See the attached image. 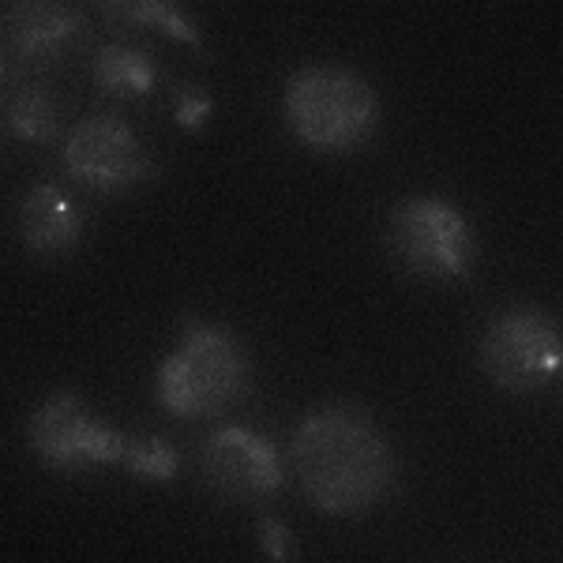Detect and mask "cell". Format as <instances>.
<instances>
[{
  "mask_svg": "<svg viewBox=\"0 0 563 563\" xmlns=\"http://www.w3.org/2000/svg\"><path fill=\"white\" fill-rule=\"evenodd\" d=\"M289 455L308 504L339 519H353L384 504L398 477L387 432L365 406L353 402H327L305 413Z\"/></svg>",
  "mask_w": 563,
  "mask_h": 563,
  "instance_id": "6da1fadb",
  "label": "cell"
},
{
  "mask_svg": "<svg viewBox=\"0 0 563 563\" xmlns=\"http://www.w3.org/2000/svg\"><path fill=\"white\" fill-rule=\"evenodd\" d=\"M252 390V353L222 323L188 320L177 346L162 357L154 395L180 421H211L241 406Z\"/></svg>",
  "mask_w": 563,
  "mask_h": 563,
  "instance_id": "7a4b0ae2",
  "label": "cell"
},
{
  "mask_svg": "<svg viewBox=\"0 0 563 563\" xmlns=\"http://www.w3.org/2000/svg\"><path fill=\"white\" fill-rule=\"evenodd\" d=\"M286 129L320 154L361 151L379 129V95L361 71L305 65L282 87Z\"/></svg>",
  "mask_w": 563,
  "mask_h": 563,
  "instance_id": "3957f363",
  "label": "cell"
},
{
  "mask_svg": "<svg viewBox=\"0 0 563 563\" xmlns=\"http://www.w3.org/2000/svg\"><path fill=\"white\" fill-rule=\"evenodd\" d=\"M387 249L402 271L429 282H462L477 267L474 225L443 196H406L387 214Z\"/></svg>",
  "mask_w": 563,
  "mask_h": 563,
  "instance_id": "277c9868",
  "label": "cell"
},
{
  "mask_svg": "<svg viewBox=\"0 0 563 563\" xmlns=\"http://www.w3.org/2000/svg\"><path fill=\"white\" fill-rule=\"evenodd\" d=\"M477 365L511 395L556 384L563 376V323L538 305L504 308L481 334Z\"/></svg>",
  "mask_w": 563,
  "mask_h": 563,
  "instance_id": "5b68a950",
  "label": "cell"
},
{
  "mask_svg": "<svg viewBox=\"0 0 563 563\" xmlns=\"http://www.w3.org/2000/svg\"><path fill=\"white\" fill-rule=\"evenodd\" d=\"M26 448L53 474H87L124 462L129 435L102 421L76 390H53L26 417Z\"/></svg>",
  "mask_w": 563,
  "mask_h": 563,
  "instance_id": "8992f818",
  "label": "cell"
},
{
  "mask_svg": "<svg viewBox=\"0 0 563 563\" xmlns=\"http://www.w3.org/2000/svg\"><path fill=\"white\" fill-rule=\"evenodd\" d=\"M65 169L95 192H129L158 174L140 132L117 113L84 117L60 147Z\"/></svg>",
  "mask_w": 563,
  "mask_h": 563,
  "instance_id": "52a82bcc",
  "label": "cell"
},
{
  "mask_svg": "<svg viewBox=\"0 0 563 563\" xmlns=\"http://www.w3.org/2000/svg\"><path fill=\"white\" fill-rule=\"evenodd\" d=\"M199 470L211 493L233 504H260L286 485V462L271 435L249 424H225L199 448Z\"/></svg>",
  "mask_w": 563,
  "mask_h": 563,
  "instance_id": "ba28073f",
  "label": "cell"
},
{
  "mask_svg": "<svg viewBox=\"0 0 563 563\" xmlns=\"http://www.w3.org/2000/svg\"><path fill=\"white\" fill-rule=\"evenodd\" d=\"M79 34V15L53 0H8L4 4V76L15 68H42L68 49Z\"/></svg>",
  "mask_w": 563,
  "mask_h": 563,
  "instance_id": "9c48e42d",
  "label": "cell"
},
{
  "mask_svg": "<svg viewBox=\"0 0 563 563\" xmlns=\"http://www.w3.org/2000/svg\"><path fill=\"white\" fill-rule=\"evenodd\" d=\"M87 214L65 188L38 180L20 199V238L38 256H65L84 241Z\"/></svg>",
  "mask_w": 563,
  "mask_h": 563,
  "instance_id": "30bf717a",
  "label": "cell"
},
{
  "mask_svg": "<svg viewBox=\"0 0 563 563\" xmlns=\"http://www.w3.org/2000/svg\"><path fill=\"white\" fill-rule=\"evenodd\" d=\"M90 76H95L98 90L121 98H140L158 87V60L143 53L140 45L129 42H109L90 57Z\"/></svg>",
  "mask_w": 563,
  "mask_h": 563,
  "instance_id": "8fae6325",
  "label": "cell"
},
{
  "mask_svg": "<svg viewBox=\"0 0 563 563\" xmlns=\"http://www.w3.org/2000/svg\"><path fill=\"white\" fill-rule=\"evenodd\" d=\"M60 109L57 98L49 95L42 84H26V79H8L4 95V129L15 140L26 143H45L57 135Z\"/></svg>",
  "mask_w": 563,
  "mask_h": 563,
  "instance_id": "7c38bea8",
  "label": "cell"
},
{
  "mask_svg": "<svg viewBox=\"0 0 563 563\" xmlns=\"http://www.w3.org/2000/svg\"><path fill=\"white\" fill-rule=\"evenodd\" d=\"M102 8L109 15H129V20L162 26L166 34L196 45V49L203 45V34H199V26L192 23V15L180 4H174V0H113V4H102Z\"/></svg>",
  "mask_w": 563,
  "mask_h": 563,
  "instance_id": "4fadbf2b",
  "label": "cell"
},
{
  "mask_svg": "<svg viewBox=\"0 0 563 563\" xmlns=\"http://www.w3.org/2000/svg\"><path fill=\"white\" fill-rule=\"evenodd\" d=\"M121 466L147 485H166L180 474V455L162 435H129V451H124Z\"/></svg>",
  "mask_w": 563,
  "mask_h": 563,
  "instance_id": "5bb4252c",
  "label": "cell"
},
{
  "mask_svg": "<svg viewBox=\"0 0 563 563\" xmlns=\"http://www.w3.org/2000/svg\"><path fill=\"white\" fill-rule=\"evenodd\" d=\"M260 549L271 563H294L297 560V538L282 519L260 522Z\"/></svg>",
  "mask_w": 563,
  "mask_h": 563,
  "instance_id": "9a60e30c",
  "label": "cell"
},
{
  "mask_svg": "<svg viewBox=\"0 0 563 563\" xmlns=\"http://www.w3.org/2000/svg\"><path fill=\"white\" fill-rule=\"evenodd\" d=\"M211 95L207 90H196V87H180L177 90V102H174V117L177 124H185V129H199V124L211 117Z\"/></svg>",
  "mask_w": 563,
  "mask_h": 563,
  "instance_id": "2e32d148",
  "label": "cell"
}]
</instances>
